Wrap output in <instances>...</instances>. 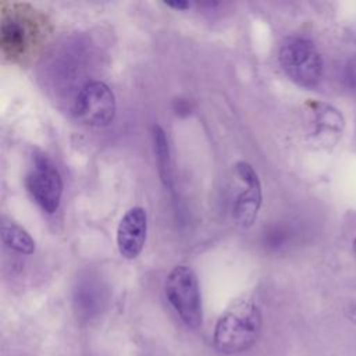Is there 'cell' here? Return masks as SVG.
Returning a JSON list of instances; mask_svg holds the SVG:
<instances>
[{"mask_svg":"<svg viewBox=\"0 0 356 356\" xmlns=\"http://www.w3.org/2000/svg\"><path fill=\"white\" fill-rule=\"evenodd\" d=\"M106 289L97 280L83 278L74 289V310L79 320L89 321L99 316L106 305Z\"/></svg>","mask_w":356,"mask_h":356,"instance_id":"9","label":"cell"},{"mask_svg":"<svg viewBox=\"0 0 356 356\" xmlns=\"http://www.w3.org/2000/svg\"><path fill=\"white\" fill-rule=\"evenodd\" d=\"M72 111L75 118L85 125L106 127L115 117V96L104 82L88 81L76 92Z\"/></svg>","mask_w":356,"mask_h":356,"instance_id":"5","label":"cell"},{"mask_svg":"<svg viewBox=\"0 0 356 356\" xmlns=\"http://www.w3.org/2000/svg\"><path fill=\"white\" fill-rule=\"evenodd\" d=\"M25 186L36 204L47 214L57 211L63 196V179L46 154H36L25 177Z\"/></svg>","mask_w":356,"mask_h":356,"instance_id":"6","label":"cell"},{"mask_svg":"<svg viewBox=\"0 0 356 356\" xmlns=\"http://www.w3.org/2000/svg\"><path fill=\"white\" fill-rule=\"evenodd\" d=\"M309 108L312 111V138L320 143L335 142L343 128V118L341 113L330 104L320 102H310Z\"/></svg>","mask_w":356,"mask_h":356,"instance_id":"10","label":"cell"},{"mask_svg":"<svg viewBox=\"0 0 356 356\" xmlns=\"http://www.w3.org/2000/svg\"><path fill=\"white\" fill-rule=\"evenodd\" d=\"M153 138V149L156 154V163L157 170L160 174V178L165 186H171L172 184V168H171V152H170V143L165 131L160 125H154L152 131Z\"/></svg>","mask_w":356,"mask_h":356,"instance_id":"11","label":"cell"},{"mask_svg":"<svg viewBox=\"0 0 356 356\" xmlns=\"http://www.w3.org/2000/svg\"><path fill=\"white\" fill-rule=\"evenodd\" d=\"M147 235V214L140 206L125 211L117 227V248L124 259L134 260L143 250Z\"/></svg>","mask_w":356,"mask_h":356,"instance_id":"8","label":"cell"},{"mask_svg":"<svg viewBox=\"0 0 356 356\" xmlns=\"http://www.w3.org/2000/svg\"><path fill=\"white\" fill-rule=\"evenodd\" d=\"M164 4L174 10H188L192 6L189 1H165Z\"/></svg>","mask_w":356,"mask_h":356,"instance_id":"15","label":"cell"},{"mask_svg":"<svg viewBox=\"0 0 356 356\" xmlns=\"http://www.w3.org/2000/svg\"><path fill=\"white\" fill-rule=\"evenodd\" d=\"M261 321V312L252 298L236 299L216 324L214 346L227 355L248 350L260 335Z\"/></svg>","mask_w":356,"mask_h":356,"instance_id":"2","label":"cell"},{"mask_svg":"<svg viewBox=\"0 0 356 356\" xmlns=\"http://www.w3.org/2000/svg\"><path fill=\"white\" fill-rule=\"evenodd\" d=\"M235 172L245 184L242 191L235 199L232 216L241 228H250L259 214L261 206V184L257 172L248 161H238L235 164Z\"/></svg>","mask_w":356,"mask_h":356,"instance_id":"7","label":"cell"},{"mask_svg":"<svg viewBox=\"0 0 356 356\" xmlns=\"http://www.w3.org/2000/svg\"><path fill=\"white\" fill-rule=\"evenodd\" d=\"M165 296L179 318L189 328H199L203 323V307L199 281L188 266H175L165 281Z\"/></svg>","mask_w":356,"mask_h":356,"instance_id":"4","label":"cell"},{"mask_svg":"<svg viewBox=\"0 0 356 356\" xmlns=\"http://www.w3.org/2000/svg\"><path fill=\"white\" fill-rule=\"evenodd\" d=\"M353 249H355V253H356V238H355V241H353Z\"/></svg>","mask_w":356,"mask_h":356,"instance_id":"16","label":"cell"},{"mask_svg":"<svg viewBox=\"0 0 356 356\" xmlns=\"http://www.w3.org/2000/svg\"><path fill=\"white\" fill-rule=\"evenodd\" d=\"M278 61L286 76L302 88H314L323 75V60L314 43L303 36H291L280 47Z\"/></svg>","mask_w":356,"mask_h":356,"instance_id":"3","label":"cell"},{"mask_svg":"<svg viewBox=\"0 0 356 356\" xmlns=\"http://www.w3.org/2000/svg\"><path fill=\"white\" fill-rule=\"evenodd\" d=\"M3 243L11 250L21 254H32L35 252V241L32 236L18 224L10 220H4L1 224Z\"/></svg>","mask_w":356,"mask_h":356,"instance_id":"12","label":"cell"},{"mask_svg":"<svg viewBox=\"0 0 356 356\" xmlns=\"http://www.w3.org/2000/svg\"><path fill=\"white\" fill-rule=\"evenodd\" d=\"M289 238H291V231L288 228L277 227L271 232H268V246L281 248L289 241Z\"/></svg>","mask_w":356,"mask_h":356,"instance_id":"14","label":"cell"},{"mask_svg":"<svg viewBox=\"0 0 356 356\" xmlns=\"http://www.w3.org/2000/svg\"><path fill=\"white\" fill-rule=\"evenodd\" d=\"M342 81L346 88L356 90V57L345 63L342 68Z\"/></svg>","mask_w":356,"mask_h":356,"instance_id":"13","label":"cell"},{"mask_svg":"<svg viewBox=\"0 0 356 356\" xmlns=\"http://www.w3.org/2000/svg\"><path fill=\"white\" fill-rule=\"evenodd\" d=\"M50 32L46 17L26 3H3L0 11L1 54L14 63L35 57Z\"/></svg>","mask_w":356,"mask_h":356,"instance_id":"1","label":"cell"}]
</instances>
